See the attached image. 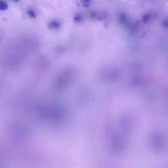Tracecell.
Wrapping results in <instances>:
<instances>
[{
	"instance_id": "3957f363",
	"label": "cell",
	"mask_w": 168,
	"mask_h": 168,
	"mask_svg": "<svg viewBox=\"0 0 168 168\" xmlns=\"http://www.w3.org/2000/svg\"><path fill=\"white\" fill-rule=\"evenodd\" d=\"M82 20V16L81 14H78L75 16L74 18V21L76 23H80Z\"/></svg>"
},
{
	"instance_id": "5b68a950",
	"label": "cell",
	"mask_w": 168,
	"mask_h": 168,
	"mask_svg": "<svg viewBox=\"0 0 168 168\" xmlns=\"http://www.w3.org/2000/svg\"><path fill=\"white\" fill-rule=\"evenodd\" d=\"M27 13L28 16L31 18H35L36 17V16L35 13L34 11L29 10L27 11Z\"/></svg>"
},
{
	"instance_id": "7a4b0ae2",
	"label": "cell",
	"mask_w": 168,
	"mask_h": 168,
	"mask_svg": "<svg viewBox=\"0 0 168 168\" xmlns=\"http://www.w3.org/2000/svg\"><path fill=\"white\" fill-rule=\"evenodd\" d=\"M8 8V5L6 2L3 1H0V10L5 11Z\"/></svg>"
},
{
	"instance_id": "277c9868",
	"label": "cell",
	"mask_w": 168,
	"mask_h": 168,
	"mask_svg": "<svg viewBox=\"0 0 168 168\" xmlns=\"http://www.w3.org/2000/svg\"><path fill=\"white\" fill-rule=\"evenodd\" d=\"M82 6L85 7H87L89 6L91 0H80Z\"/></svg>"
},
{
	"instance_id": "6da1fadb",
	"label": "cell",
	"mask_w": 168,
	"mask_h": 168,
	"mask_svg": "<svg viewBox=\"0 0 168 168\" xmlns=\"http://www.w3.org/2000/svg\"><path fill=\"white\" fill-rule=\"evenodd\" d=\"M60 26L59 22L56 21H50L48 25L50 28L54 29L58 28Z\"/></svg>"
},
{
	"instance_id": "8992f818",
	"label": "cell",
	"mask_w": 168,
	"mask_h": 168,
	"mask_svg": "<svg viewBox=\"0 0 168 168\" xmlns=\"http://www.w3.org/2000/svg\"><path fill=\"white\" fill-rule=\"evenodd\" d=\"M13 1L15 2H18L19 1V0H13Z\"/></svg>"
}]
</instances>
